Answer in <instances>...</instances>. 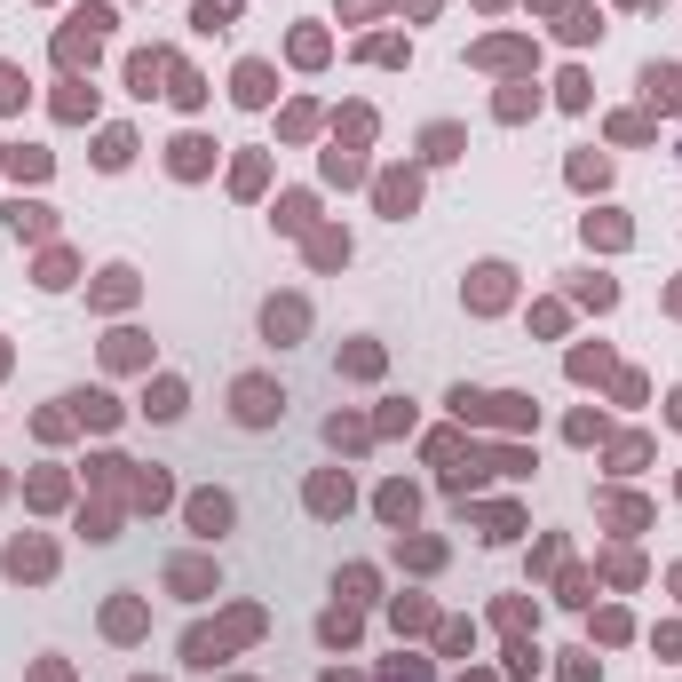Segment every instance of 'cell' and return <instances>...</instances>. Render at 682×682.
<instances>
[{"label": "cell", "instance_id": "obj_11", "mask_svg": "<svg viewBox=\"0 0 682 682\" xmlns=\"http://www.w3.org/2000/svg\"><path fill=\"white\" fill-rule=\"evenodd\" d=\"M230 651V635H215V627H191V635H183V659H191V667H207V675H215V659H223Z\"/></svg>", "mask_w": 682, "mask_h": 682}, {"label": "cell", "instance_id": "obj_20", "mask_svg": "<svg viewBox=\"0 0 682 682\" xmlns=\"http://www.w3.org/2000/svg\"><path fill=\"white\" fill-rule=\"evenodd\" d=\"M318 635H326L334 651H349V643H357V611H349V603H341V611H326V619H318Z\"/></svg>", "mask_w": 682, "mask_h": 682}, {"label": "cell", "instance_id": "obj_3", "mask_svg": "<svg viewBox=\"0 0 682 682\" xmlns=\"http://www.w3.org/2000/svg\"><path fill=\"white\" fill-rule=\"evenodd\" d=\"M48 571H56L48 540H8V579H48Z\"/></svg>", "mask_w": 682, "mask_h": 682}, {"label": "cell", "instance_id": "obj_25", "mask_svg": "<svg viewBox=\"0 0 682 682\" xmlns=\"http://www.w3.org/2000/svg\"><path fill=\"white\" fill-rule=\"evenodd\" d=\"M104 357H112V365H143V334H112Z\"/></svg>", "mask_w": 682, "mask_h": 682}, {"label": "cell", "instance_id": "obj_13", "mask_svg": "<svg viewBox=\"0 0 682 682\" xmlns=\"http://www.w3.org/2000/svg\"><path fill=\"white\" fill-rule=\"evenodd\" d=\"M159 80H167V56H159V48H143V56H127V88H135V96H151Z\"/></svg>", "mask_w": 682, "mask_h": 682}, {"label": "cell", "instance_id": "obj_34", "mask_svg": "<svg viewBox=\"0 0 682 682\" xmlns=\"http://www.w3.org/2000/svg\"><path fill=\"white\" fill-rule=\"evenodd\" d=\"M238 16V0H199V32H215V24H230Z\"/></svg>", "mask_w": 682, "mask_h": 682}, {"label": "cell", "instance_id": "obj_18", "mask_svg": "<svg viewBox=\"0 0 682 682\" xmlns=\"http://www.w3.org/2000/svg\"><path fill=\"white\" fill-rule=\"evenodd\" d=\"M135 159V135L127 127H104V143H96V167H127Z\"/></svg>", "mask_w": 682, "mask_h": 682}, {"label": "cell", "instance_id": "obj_41", "mask_svg": "<svg viewBox=\"0 0 682 682\" xmlns=\"http://www.w3.org/2000/svg\"><path fill=\"white\" fill-rule=\"evenodd\" d=\"M675 587H682V571H675Z\"/></svg>", "mask_w": 682, "mask_h": 682}, {"label": "cell", "instance_id": "obj_15", "mask_svg": "<svg viewBox=\"0 0 682 682\" xmlns=\"http://www.w3.org/2000/svg\"><path fill=\"white\" fill-rule=\"evenodd\" d=\"M468 302H476V310H500V302H508V270H500V262H484V270H476V286H468Z\"/></svg>", "mask_w": 682, "mask_h": 682}, {"label": "cell", "instance_id": "obj_40", "mask_svg": "<svg viewBox=\"0 0 682 682\" xmlns=\"http://www.w3.org/2000/svg\"><path fill=\"white\" fill-rule=\"evenodd\" d=\"M627 8H659V0H627Z\"/></svg>", "mask_w": 682, "mask_h": 682}, {"label": "cell", "instance_id": "obj_37", "mask_svg": "<svg viewBox=\"0 0 682 682\" xmlns=\"http://www.w3.org/2000/svg\"><path fill=\"white\" fill-rule=\"evenodd\" d=\"M532 104H540L532 88H508V96H500V119H524V112H532Z\"/></svg>", "mask_w": 682, "mask_h": 682}, {"label": "cell", "instance_id": "obj_21", "mask_svg": "<svg viewBox=\"0 0 682 682\" xmlns=\"http://www.w3.org/2000/svg\"><path fill=\"white\" fill-rule=\"evenodd\" d=\"M151 421H175L183 413V381H151V405H143Z\"/></svg>", "mask_w": 682, "mask_h": 682}, {"label": "cell", "instance_id": "obj_10", "mask_svg": "<svg viewBox=\"0 0 682 682\" xmlns=\"http://www.w3.org/2000/svg\"><path fill=\"white\" fill-rule=\"evenodd\" d=\"M302 326H310V310H302V302H294V294H286V302H270V310H262V334H270V341L302 334Z\"/></svg>", "mask_w": 682, "mask_h": 682}, {"label": "cell", "instance_id": "obj_9", "mask_svg": "<svg viewBox=\"0 0 682 682\" xmlns=\"http://www.w3.org/2000/svg\"><path fill=\"white\" fill-rule=\"evenodd\" d=\"M643 96H651L659 112H682V72L675 64H651V72H643Z\"/></svg>", "mask_w": 682, "mask_h": 682}, {"label": "cell", "instance_id": "obj_22", "mask_svg": "<svg viewBox=\"0 0 682 682\" xmlns=\"http://www.w3.org/2000/svg\"><path fill=\"white\" fill-rule=\"evenodd\" d=\"M167 492H175V484H167L159 468H143V476H135V508H167Z\"/></svg>", "mask_w": 682, "mask_h": 682}, {"label": "cell", "instance_id": "obj_26", "mask_svg": "<svg viewBox=\"0 0 682 682\" xmlns=\"http://www.w3.org/2000/svg\"><path fill=\"white\" fill-rule=\"evenodd\" d=\"M56 112H64V119H88V112H96V88H64V96H56Z\"/></svg>", "mask_w": 682, "mask_h": 682}, {"label": "cell", "instance_id": "obj_33", "mask_svg": "<svg viewBox=\"0 0 682 682\" xmlns=\"http://www.w3.org/2000/svg\"><path fill=\"white\" fill-rule=\"evenodd\" d=\"M16 104H24V72H16V64H0V112H16Z\"/></svg>", "mask_w": 682, "mask_h": 682}, {"label": "cell", "instance_id": "obj_29", "mask_svg": "<svg viewBox=\"0 0 682 682\" xmlns=\"http://www.w3.org/2000/svg\"><path fill=\"white\" fill-rule=\"evenodd\" d=\"M310 254H318V262H349V238H341V230H318Z\"/></svg>", "mask_w": 682, "mask_h": 682}, {"label": "cell", "instance_id": "obj_17", "mask_svg": "<svg viewBox=\"0 0 682 682\" xmlns=\"http://www.w3.org/2000/svg\"><path fill=\"white\" fill-rule=\"evenodd\" d=\"M72 413H80V421H96V429H112V421H119V405L104 397V389H80V397H72Z\"/></svg>", "mask_w": 682, "mask_h": 682}, {"label": "cell", "instance_id": "obj_5", "mask_svg": "<svg viewBox=\"0 0 682 682\" xmlns=\"http://www.w3.org/2000/svg\"><path fill=\"white\" fill-rule=\"evenodd\" d=\"M167 587L199 603V595H215V564H199V556H175V564H167Z\"/></svg>", "mask_w": 682, "mask_h": 682}, {"label": "cell", "instance_id": "obj_6", "mask_svg": "<svg viewBox=\"0 0 682 682\" xmlns=\"http://www.w3.org/2000/svg\"><path fill=\"white\" fill-rule=\"evenodd\" d=\"M143 627H151V619H143V603H135V595H112V603H104V635H112V643H135Z\"/></svg>", "mask_w": 682, "mask_h": 682}, {"label": "cell", "instance_id": "obj_23", "mask_svg": "<svg viewBox=\"0 0 682 682\" xmlns=\"http://www.w3.org/2000/svg\"><path fill=\"white\" fill-rule=\"evenodd\" d=\"M167 80H175V88H167L175 104H207V80H199V72H175V64H167Z\"/></svg>", "mask_w": 682, "mask_h": 682}, {"label": "cell", "instance_id": "obj_16", "mask_svg": "<svg viewBox=\"0 0 682 682\" xmlns=\"http://www.w3.org/2000/svg\"><path fill=\"white\" fill-rule=\"evenodd\" d=\"M413 199H421V183H413V175H381V207H389L397 223L413 215Z\"/></svg>", "mask_w": 682, "mask_h": 682}, {"label": "cell", "instance_id": "obj_8", "mask_svg": "<svg viewBox=\"0 0 682 682\" xmlns=\"http://www.w3.org/2000/svg\"><path fill=\"white\" fill-rule=\"evenodd\" d=\"M373 508H381V524H397V532H405V524L421 516V492H413V484H381V500H373Z\"/></svg>", "mask_w": 682, "mask_h": 682}, {"label": "cell", "instance_id": "obj_24", "mask_svg": "<svg viewBox=\"0 0 682 682\" xmlns=\"http://www.w3.org/2000/svg\"><path fill=\"white\" fill-rule=\"evenodd\" d=\"M341 365H349V373H365V381H373V373H381V349H373V341H349V349H341Z\"/></svg>", "mask_w": 682, "mask_h": 682}, {"label": "cell", "instance_id": "obj_30", "mask_svg": "<svg viewBox=\"0 0 682 682\" xmlns=\"http://www.w3.org/2000/svg\"><path fill=\"white\" fill-rule=\"evenodd\" d=\"M587 238H603V246H627V223H619V215H587Z\"/></svg>", "mask_w": 682, "mask_h": 682}, {"label": "cell", "instance_id": "obj_19", "mask_svg": "<svg viewBox=\"0 0 682 682\" xmlns=\"http://www.w3.org/2000/svg\"><path fill=\"white\" fill-rule=\"evenodd\" d=\"M96 302H104V310L135 302V270H104V278H96Z\"/></svg>", "mask_w": 682, "mask_h": 682}, {"label": "cell", "instance_id": "obj_42", "mask_svg": "<svg viewBox=\"0 0 682 682\" xmlns=\"http://www.w3.org/2000/svg\"><path fill=\"white\" fill-rule=\"evenodd\" d=\"M468 682H484V675H468Z\"/></svg>", "mask_w": 682, "mask_h": 682}, {"label": "cell", "instance_id": "obj_38", "mask_svg": "<svg viewBox=\"0 0 682 682\" xmlns=\"http://www.w3.org/2000/svg\"><path fill=\"white\" fill-rule=\"evenodd\" d=\"M389 682H429V659H397V667H389Z\"/></svg>", "mask_w": 682, "mask_h": 682}, {"label": "cell", "instance_id": "obj_12", "mask_svg": "<svg viewBox=\"0 0 682 682\" xmlns=\"http://www.w3.org/2000/svg\"><path fill=\"white\" fill-rule=\"evenodd\" d=\"M8 230H16V238H48V230H56V215H48L40 199H16V207H8Z\"/></svg>", "mask_w": 682, "mask_h": 682}, {"label": "cell", "instance_id": "obj_2", "mask_svg": "<svg viewBox=\"0 0 682 682\" xmlns=\"http://www.w3.org/2000/svg\"><path fill=\"white\" fill-rule=\"evenodd\" d=\"M183 516H191V532H199V540H215V532H230V516H238V508H230V492H191V500H183Z\"/></svg>", "mask_w": 682, "mask_h": 682}, {"label": "cell", "instance_id": "obj_7", "mask_svg": "<svg viewBox=\"0 0 682 682\" xmlns=\"http://www.w3.org/2000/svg\"><path fill=\"white\" fill-rule=\"evenodd\" d=\"M349 508V476L326 468V476H310V516H341Z\"/></svg>", "mask_w": 682, "mask_h": 682}, {"label": "cell", "instance_id": "obj_28", "mask_svg": "<svg viewBox=\"0 0 682 682\" xmlns=\"http://www.w3.org/2000/svg\"><path fill=\"white\" fill-rule=\"evenodd\" d=\"M278 230H310V199H302V191L278 199Z\"/></svg>", "mask_w": 682, "mask_h": 682}, {"label": "cell", "instance_id": "obj_32", "mask_svg": "<svg viewBox=\"0 0 682 682\" xmlns=\"http://www.w3.org/2000/svg\"><path fill=\"white\" fill-rule=\"evenodd\" d=\"M579 302H595V310H611V302H619V286H611V278H579Z\"/></svg>", "mask_w": 682, "mask_h": 682}, {"label": "cell", "instance_id": "obj_27", "mask_svg": "<svg viewBox=\"0 0 682 682\" xmlns=\"http://www.w3.org/2000/svg\"><path fill=\"white\" fill-rule=\"evenodd\" d=\"M421 143H429V159H460V127H429Z\"/></svg>", "mask_w": 682, "mask_h": 682}, {"label": "cell", "instance_id": "obj_39", "mask_svg": "<svg viewBox=\"0 0 682 682\" xmlns=\"http://www.w3.org/2000/svg\"><path fill=\"white\" fill-rule=\"evenodd\" d=\"M667 421H675V429H682V389H675V397H667Z\"/></svg>", "mask_w": 682, "mask_h": 682}, {"label": "cell", "instance_id": "obj_14", "mask_svg": "<svg viewBox=\"0 0 682 682\" xmlns=\"http://www.w3.org/2000/svg\"><path fill=\"white\" fill-rule=\"evenodd\" d=\"M278 96V72L270 64H238V104H270Z\"/></svg>", "mask_w": 682, "mask_h": 682}, {"label": "cell", "instance_id": "obj_4", "mask_svg": "<svg viewBox=\"0 0 682 682\" xmlns=\"http://www.w3.org/2000/svg\"><path fill=\"white\" fill-rule=\"evenodd\" d=\"M167 167L191 183V175H207V167H215V143H207V135H175V143H167Z\"/></svg>", "mask_w": 682, "mask_h": 682}, {"label": "cell", "instance_id": "obj_36", "mask_svg": "<svg viewBox=\"0 0 682 682\" xmlns=\"http://www.w3.org/2000/svg\"><path fill=\"white\" fill-rule=\"evenodd\" d=\"M397 627H429V603L421 595H397Z\"/></svg>", "mask_w": 682, "mask_h": 682}, {"label": "cell", "instance_id": "obj_31", "mask_svg": "<svg viewBox=\"0 0 682 682\" xmlns=\"http://www.w3.org/2000/svg\"><path fill=\"white\" fill-rule=\"evenodd\" d=\"M40 286H48V294L72 286V254H48V262H40Z\"/></svg>", "mask_w": 682, "mask_h": 682}, {"label": "cell", "instance_id": "obj_1", "mask_svg": "<svg viewBox=\"0 0 682 682\" xmlns=\"http://www.w3.org/2000/svg\"><path fill=\"white\" fill-rule=\"evenodd\" d=\"M230 413H238V429H270V421L286 413V389H278L270 373H246V381L230 389Z\"/></svg>", "mask_w": 682, "mask_h": 682}, {"label": "cell", "instance_id": "obj_35", "mask_svg": "<svg viewBox=\"0 0 682 682\" xmlns=\"http://www.w3.org/2000/svg\"><path fill=\"white\" fill-rule=\"evenodd\" d=\"M80 532L88 540H112V508H80Z\"/></svg>", "mask_w": 682, "mask_h": 682}]
</instances>
